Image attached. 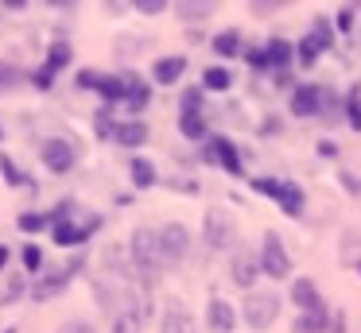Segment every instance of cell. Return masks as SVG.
I'll list each match as a JSON object with an SVG mask.
<instances>
[{"label": "cell", "mask_w": 361, "mask_h": 333, "mask_svg": "<svg viewBox=\"0 0 361 333\" xmlns=\"http://www.w3.org/2000/svg\"><path fill=\"white\" fill-rule=\"evenodd\" d=\"M128 260H133V275L140 283V291H156L159 279H164V252H159V229L148 225H136L133 237H128Z\"/></svg>", "instance_id": "obj_1"}, {"label": "cell", "mask_w": 361, "mask_h": 333, "mask_svg": "<svg viewBox=\"0 0 361 333\" xmlns=\"http://www.w3.org/2000/svg\"><path fill=\"white\" fill-rule=\"evenodd\" d=\"M237 240H241V232H237V221L229 217V209H206L202 213V244L206 252H237Z\"/></svg>", "instance_id": "obj_2"}, {"label": "cell", "mask_w": 361, "mask_h": 333, "mask_svg": "<svg viewBox=\"0 0 361 333\" xmlns=\"http://www.w3.org/2000/svg\"><path fill=\"white\" fill-rule=\"evenodd\" d=\"M280 310H283V299H280V294H272V291H249V294H245V302H241L245 325L257 329V333L272 329V325L280 322Z\"/></svg>", "instance_id": "obj_3"}, {"label": "cell", "mask_w": 361, "mask_h": 333, "mask_svg": "<svg viewBox=\"0 0 361 333\" xmlns=\"http://www.w3.org/2000/svg\"><path fill=\"white\" fill-rule=\"evenodd\" d=\"M198 155H202L206 167H221L229 178H249L245 175V151H237V144L229 136H214L210 132V139L198 147Z\"/></svg>", "instance_id": "obj_4"}, {"label": "cell", "mask_w": 361, "mask_h": 333, "mask_svg": "<svg viewBox=\"0 0 361 333\" xmlns=\"http://www.w3.org/2000/svg\"><path fill=\"white\" fill-rule=\"evenodd\" d=\"M288 113L299 116V120H314V116H322L326 113V85L299 82L295 89L288 93Z\"/></svg>", "instance_id": "obj_5"}, {"label": "cell", "mask_w": 361, "mask_h": 333, "mask_svg": "<svg viewBox=\"0 0 361 333\" xmlns=\"http://www.w3.org/2000/svg\"><path fill=\"white\" fill-rule=\"evenodd\" d=\"M39 163L51 170V175H71L78 167V144L66 136H47L39 144Z\"/></svg>", "instance_id": "obj_6"}, {"label": "cell", "mask_w": 361, "mask_h": 333, "mask_svg": "<svg viewBox=\"0 0 361 333\" xmlns=\"http://www.w3.org/2000/svg\"><path fill=\"white\" fill-rule=\"evenodd\" d=\"M257 260H260V271H264L268 279H276V283L291 279V256H288V248H283V237H280V232H264Z\"/></svg>", "instance_id": "obj_7"}, {"label": "cell", "mask_w": 361, "mask_h": 333, "mask_svg": "<svg viewBox=\"0 0 361 333\" xmlns=\"http://www.w3.org/2000/svg\"><path fill=\"white\" fill-rule=\"evenodd\" d=\"M190 248H195V232H190L183 221L159 225V252H164V263H167V268H175V263L187 260Z\"/></svg>", "instance_id": "obj_8"}, {"label": "cell", "mask_w": 361, "mask_h": 333, "mask_svg": "<svg viewBox=\"0 0 361 333\" xmlns=\"http://www.w3.org/2000/svg\"><path fill=\"white\" fill-rule=\"evenodd\" d=\"M102 225L105 221L97 213H90L86 221H63V225H55V229H51V240H55L59 248H82V252H86V244L97 237V232H102Z\"/></svg>", "instance_id": "obj_9"}, {"label": "cell", "mask_w": 361, "mask_h": 333, "mask_svg": "<svg viewBox=\"0 0 361 333\" xmlns=\"http://www.w3.org/2000/svg\"><path fill=\"white\" fill-rule=\"evenodd\" d=\"M264 275V271H260V260L252 252H245V248H237L233 256H229V283L237 287V291H257V279Z\"/></svg>", "instance_id": "obj_10"}, {"label": "cell", "mask_w": 361, "mask_h": 333, "mask_svg": "<svg viewBox=\"0 0 361 333\" xmlns=\"http://www.w3.org/2000/svg\"><path fill=\"white\" fill-rule=\"evenodd\" d=\"M288 299L295 302V310L299 314H326V299H322V291L314 287V279H307V275H299V279H291V287H288Z\"/></svg>", "instance_id": "obj_11"}, {"label": "cell", "mask_w": 361, "mask_h": 333, "mask_svg": "<svg viewBox=\"0 0 361 333\" xmlns=\"http://www.w3.org/2000/svg\"><path fill=\"white\" fill-rule=\"evenodd\" d=\"M71 283H74V275L66 268H51V271H43V275H35L32 299L35 302H51V299H59V294H63Z\"/></svg>", "instance_id": "obj_12"}, {"label": "cell", "mask_w": 361, "mask_h": 333, "mask_svg": "<svg viewBox=\"0 0 361 333\" xmlns=\"http://www.w3.org/2000/svg\"><path fill=\"white\" fill-rule=\"evenodd\" d=\"M121 77H125V89H128V93H125V108H128V120H136V116H140L144 108L152 105V85L144 82L140 74H133V70H125V74H121Z\"/></svg>", "instance_id": "obj_13"}, {"label": "cell", "mask_w": 361, "mask_h": 333, "mask_svg": "<svg viewBox=\"0 0 361 333\" xmlns=\"http://www.w3.org/2000/svg\"><path fill=\"white\" fill-rule=\"evenodd\" d=\"M187 54H164V58H156L152 62V82L156 85H179L183 82V74H187Z\"/></svg>", "instance_id": "obj_14"}, {"label": "cell", "mask_w": 361, "mask_h": 333, "mask_svg": "<svg viewBox=\"0 0 361 333\" xmlns=\"http://www.w3.org/2000/svg\"><path fill=\"white\" fill-rule=\"evenodd\" d=\"M206 329L210 333H233L237 329V310L229 306L221 294H214V299L206 302Z\"/></svg>", "instance_id": "obj_15"}, {"label": "cell", "mask_w": 361, "mask_h": 333, "mask_svg": "<svg viewBox=\"0 0 361 333\" xmlns=\"http://www.w3.org/2000/svg\"><path fill=\"white\" fill-rule=\"evenodd\" d=\"M159 333H198V318L183 302H167L159 318Z\"/></svg>", "instance_id": "obj_16"}, {"label": "cell", "mask_w": 361, "mask_h": 333, "mask_svg": "<svg viewBox=\"0 0 361 333\" xmlns=\"http://www.w3.org/2000/svg\"><path fill=\"white\" fill-rule=\"evenodd\" d=\"M276 209H280L283 217H291V221H299L307 209V190L299 182H291V178H283L280 194H276Z\"/></svg>", "instance_id": "obj_17"}, {"label": "cell", "mask_w": 361, "mask_h": 333, "mask_svg": "<svg viewBox=\"0 0 361 333\" xmlns=\"http://www.w3.org/2000/svg\"><path fill=\"white\" fill-rule=\"evenodd\" d=\"M136 299H140V291H128V302L117 310V318L109 322V333H144V322H140V310H136Z\"/></svg>", "instance_id": "obj_18"}, {"label": "cell", "mask_w": 361, "mask_h": 333, "mask_svg": "<svg viewBox=\"0 0 361 333\" xmlns=\"http://www.w3.org/2000/svg\"><path fill=\"white\" fill-rule=\"evenodd\" d=\"M264 54H268L272 74H276V70H291V62H295V43H291V39L272 35V39H264Z\"/></svg>", "instance_id": "obj_19"}, {"label": "cell", "mask_w": 361, "mask_h": 333, "mask_svg": "<svg viewBox=\"0 0 361 333\" xmlns=\"http://www.w3.org/2000/svg\"><path fill=\"white\" fill-rule=\"evenodd\" d=\"M210 51L218 54V58H241L245 54V35L237 27H226V31H218V35L210 39Z\"/></svg>", "instance_id": "obj_20"}, {"label": "cell", "mask_w": 361, "mask_h": 333, "mask_svg": "<svg viewBox=\"0 0 361 333\" xmlns=\"http://www.w3.org/2000/svg\"><path fill=\"white\" fill-rule=\"evenodd\" d=\"M175 124H179V136L190 139V144H206V139H210L206 113H179V116H175Z\"/></svg>", "instance_id": "obj_21"}, {"label": "cell", "mask_w": 361, "mask_h": 333, "mask_svg": "<svg viewBox=\"0 0 361 333\" xmlns=\"http://www.w3.org/2000/svg\"><path fill=\"white\" fill-rule=\"evenodd\" d=\"M113 144L117 147H144L148 144V124L144 120H117V128H113Z\"/></svg>", "instance_id": "obj_22"}, {"label": "cell", "mask_w": 361, "mask_h": 333, "mask_svg": "<svg viewBox=\"0 0 361 333\" xmlns=\"http://www.w3.org/2000/svg\"><path fill=\"white\" fill-rule=\"evenodd\" d=\"M128 175H133L136 190H152V186H159V170H156V163H152L148 155H133V159H128Z\"/></svg>", "instance_id": "obj_23"}, {"label": "cell", "mask_w": 361, "mask_h": 333, "mask_svg": "<svg viewBox=\"0 0 361 333\" xmlns=\"http://www.w3.org/2000/svg\"><path fill=\"white\" fill-rule=\"evenodd\" d=\"M0 178H4V186H8V190H20V186H27V190H32V178H27V170L20 167V163L12 159L8 151H0Z\"/></svg>", "instance_id": "obj_24"}, {"label": "cell", "mask_w": 361, "mask_h": 333, "mask_svg": "<svg viewBox=\"0 0 361 333\" xmlns=\"http://www.w3.org/2000/svg\"><path fill=\"white\" fill-rule=\"evenodd\" d=\"M198 85H202L206 93H229V89H233V70H229V66H206Z\"/></svg>", "instance_id": "obj_25"}, {"label": "cell", "mask_w": 361, "mask_h": 333, "mask_svg": "<svg viewBox=\"0 0 361 333\" xmlns=\"http://www.w3.org/2000/svg\"><path fill=\"white\" fill-rule=\"evenodd\" d=\"M24 294H32L27 275L24 271H8V283H4V291H0V306H12V302H20Z\"/></svg>", "instance_id": "obj_26"}, {"label": "cell", "mask_w": 361, "mask_h": 333, "mask_svg": "<svg viewBox=\"0 0 361 333\" xmlns=\"http://www.w3.org/2000/svg\"><path fill=\"white\" fill-rule=\"evenodd\" d=\"M125 77H121V74H105L102 77V85H97V97H102L105 101V105H125Z\"/></svg>", "instance_id": "obj_27"}, {"label": "cell", "mask_w": 361, "mask_h": 333, "mask_svg": "<svg viewBox=\"0 0 361 333\" xmlns=\"http://www.w3.org/2000/svg\"><path fill=\"white\" fill-rule=\"evenodd\" d=\"M71 58H74V46L66 43V39H55V43L47 46V54H43V66L55 70V74H59V70L71 66Z\"/></svg>", "instance_id": "obj_28"}, {"label": "cell", "mask_w": 361, "mask_h": 333, "mask_svg": "<svg viewBox=\"0 0 361 333\" xmlns=\"http://www.w3.org/2000/svg\"><path fill=\"white\" fill-rule=\"evenodd\" d=\"M175 15H179L183 23H206L214 15V4H206V0H179V4H175Z\"/></svg>", "instance_id": "obj_29"}, {"label": "cell", "mask_w": 361, "mask_h": 333, "mask_svg": "<svg viewBox=\"0 0 361 333\" xmlns=\"http://www.w3.org/2000/svg\"><path fill=\"white\" fill-rule=\"evenodd\" d=\"M322 54H326V51H322V46L314 43V35H311V31H307V35H303V39H299V43H295V62H299V66H303V70H311L314 62L322 58Z\"/></svg>", "instance_id": "obj_30"}, {"label": "cell", "mask_w": 361, "mask_h": 333, "mask_svg": "<svg viewBox=\"0 0 361 333\" xmlns=\"http://www.w3.org/2000/svg\"><path fill=\"white\" fill-rule=\"evenodd\" d=\"M311 35H314V43H319L322 51H334V43H338V27H334V20L319 15V20L311 23Z\"/></svg>", "instance_id": "obj_31"}, {"label": "cell", "mask_w": 361, "mask_h": 333, "mask_svg": "<svg viewBox=\"0 0 361 333\" xmlns=\"http://www.w3.org/2000/svg\"><path fill=\"white\" fill-rule=\"evenodd\" d=\"M326 325H330V310L326 314H295L291 333H326Z\"/></svg>", "instance_id": "obj_32"}, {"label": "cell", "mask_w": 361, "mask_h": 333, "mask_svg": "<svg viewBox=\"0 0 361 333\" xmlns=\"http://www.w3.org/2000/svg\"><path fill=\"white\" fill-rule=\"evenodd\" d=\"M179 113H206V89L202 85H187L179 93Z\"/></svg>", "instance_id": "obj_33"}, {"label": "cell", "mask_w": 361, "mask_h": 333, "mask_svg": "<svg viewBox=\"0 0 361 333\" xmlns=\"http://www.w3.org/2000/svg\"><path fill=\"white\" fill-rule=\"evenodd\" d=\"M20 263H24V275H43V248L39 244H20Z\"/></svg>", "instance_id": "obj_34"}, {"label": "cell", "mask_w": 361, "mask_h": 333, "mask_svg": "<svg viewBox=\"0 0 361 333\" xmlns=\"http://www.w3.org/2000/svg\"><path fill=\"white\" fill-rule=\"evenodd\" d=\"M342 101H345V124L361 136V85H350V93Z\"/></svg>", "instance_id": "obj_35"}, {"label": "cell", "mask_w": 361, "mask_h": 333, "mask_svg": "<svg viewBox=\"0 0 361 333\" xmlns=\"http://www.w3.org/2000/svg\"><path fill=\"white\" fill-rule=\"evenodd\" d=\"M43 217H47V229H55V225H63V221H74V198H59Z\"/></svg>", "instance_id": "obj_36"}, {"label": "cell", "mask_w": 361, "mask_h": 333, "mask_svg": "<svg viewBox=\"0 0 361 333\" xmlns=\"http://www.w3.org/2000/svg\"><path fill=\"white\" fill-rule=\"evenodd\" d=\"M16 229H20V232H27V237H35V232L47 229V217L35 213V209H24V213H16Z\"/></svg>", "instance_id": "obj_37"}, {"label": "cell", "mask_w": 361, "mask_h": 333, "mask_svg": "<svg viewBox=\"0 0 361 333\" xmlns=\"http://www.w3.org/2000/svg\"><path fill=\"white\" fill-rule=\"evenodd\" d=\"M249 186H252V194H260V198H272V201H276V194H280L283 178H276V175H257V178H249Z\"/></svg>", "instance_id": "obj_38"}, {"label": "cell", "mask_w": 361, "mask_h": 333, "mask_svg": "<svg viewBox=\"0 0 361 333\" xmlns=\"http://www.w3.org/2000/svg\"><path fill=\"white\" fill-rule=\"evenodd\" d=\"M245 62H249L257 74H272V66H268V54H264V43H252V46H245V54H241Z\"/></svg>", "instance_id": "obj_39"}, {"label": "cell", "mask_w": 361, "mask_h": 333, "mask_svg": "<svg viewBox=\"0 0 361 333\" xmlns=\"http://www.w3.org/2000/svg\"><path fill=\"white\" fill-rule=\"evenodd\" d=\"M334 27H338V35H350L353 27H357V4H342L334 12Z\"/></svg>", "instance_id": "obj_40"}, {"label": "cell", "mask_w": 361, "mask_h": 333, "mask_svg": "<svg viewBox=\"0 0 361 333\" xmlns=\"http://www.w3.org/2000/svg\"><path fill=\"white\" fill-rule=\"evenodd\" d=\"M113 128H117V120H113V108H109V105L97 108V113H94V132H97V139H113Z\"/></svg>", "instance_id": "obj_41"}, {"label": "cell", "mask_w": 361, "mask_h": 333, "mask_svg": "<svg viewBox=\"0 0 361 333\" xmlns=\"http://www.w3.org/2000/svg\"><path fill=\"white\" fill-rule=\"evenodd\" d=\"M55 70H47V66H39V70H32V74H27V82L35 85V89L39 93H47V89H55Z\"/></svg>", "instance_id": "obj_42"}, {"label": "cell", "mask_w": 361, "mask_h": 333, "mask_svg": "<svg viewBox=\"0 0 361 333\" xmlns=\"http://www.w3.org/2000/svg\"><path fill=\"white\" fill-rule=\"evenodd\" d=\"M102 77H105L102 70H90V66H86V70H78V74H74V85H78V89H94V93H97Z\"/></svg>", "instance_id": "obj_43"}, {"label": "cell", "mask_w": 361, "mask_h": 333, "mask_svg": "<svg viewBox=\"0 0 361 333\" xmlns=\"http://www.w3.org/2000/svg\"><path fill=\"white\" fill-rule=\"evenodd\" d=\"M20 77H24V74H20V70L12 66V62H4V58H0V93H4V89H12V85H20Z\"/></svg>", "instance_id": "obj_44"}, {"label": "cell", "mask_w": 361, "mask_h": 333, "mask_svg": "<svg viewBox=\"0 0 361 333\" xmlns=\"http://www.w3.org/2000/svg\"><path fill=\"white\" fill-rule=\"evenodd\" d=\"M59 333H97V325L86 322V318H66V322L59 325Z\"/></svg>", "instance_id": "obj_45"}, {"label": "cell", "mask_w": 361, "mask_h": 333, "mask_svg": "<svg viewBox=\"0 0 361 333\" xmlns=\"http://www.w3.org/2000/svg\"><path fill=\"white\" fill-rule=\"evenodd\" d=\"M133 8H136L140 15H159V12H167L171 4H167V0H136Z\"/></svg>", "instance_id": "obj_46"}, {"label": "cell", "mask_w": 361, "mask_h": 333, "mask_svg": "<svg viewBox=\"0 0 361 333\" xmlns=\"http://www.w3.org/2000/svg\"><path fill=\"white\" fill-rule=\"evenodd\" d=\"M280 8H283V0H252L249 12L252 15H272V12H280Z\"/></svg>", "instance_id": "obj_47"}, {"label": "cell", "mask_w": 361, "mask_h": 333, "mask_svg": "<svg viewBox=\"0 0 361 333\" xmlns=\"http://www.w3.org/2000/svg\"><path fill=\"white\" fill-rule=\"evenodd\" d=\"M338 182H342V190H345V194H353V198H361V182L350 175V170H338Z\"/></svg>", "instance_id": "obj_48"}, {"label": "cell", "mask_w": 361, "mask_h": 333, "mask_svg": "<svg viewBox=\"0 0 361 333\" xmlns=\"http://www.w3.org/2000/svg\"><path fill=\"white\" fill-rule=\"evenodd\" d=\"M283 132V120H276V116H268V120H260L257 136H280Z\"/></svg>", "instance_id": "obj_49"}, {"label": "cell", "mask_w": 361, "mask_h": 333, "mask_svg": "<svg viewBox=\"0 0 361 333\" xmlns=\"http://www.w3.org/2000/svg\"><path fill=\"white\" fill-rule=\"evenodd\" d=\"M272 82H276V89H295V77H291V70H276L272 74Z\"/></svg>", "instance_id": "obj_50"}, {"label": "cell", "mask_w": 361, "mask_h": 333, "mask_svg": "<svg viewBox=\"0 0 361 333\" xmlns=\"http://www.w3.org/2000/svg\"><path fill=\"white\" fill-rule=\"evenodd\" d=\"M314 151H319V159H338V144H334V139H319Z\"/></svg>", "instance_id": "obj_51"}, {"label": "cell", "mask_w": 361, "mask_h": 333, "mask_svg": "<svg viewBox=\"0 0 361 333\" xmlns=\"http://www.w3.org/2000/svg\"><path fill=\"white\" fill-rule=\"evenodd\" d=\"M63 268H66V271H71V275H82V271H86V252H74V256H71V260H66V263H63Z\"/></svg>", "instance_id": "obj_52"}, {"label": "cell", "mask_w": 361, "mask_h": 333, "mask_svg": "<svg viewBox=\"0 0 361 333\" xmlns=\"http://www.w3.org/2000/svg\"><path fill=\"white\" fill-rule=\"evenodd\" d=\"M326 333H345V314H342V310H330V325H326Z\"/></svg>", "instance_id": "obj_53"}, {"label": "cell", "mask_w": 361, "mask_h": 333, "mask_svg": "<svg viewBox=\"0 0 361 333\" xmlns=\"http://www.w3.org/2000/svg\"><path fill=\"white\" fill-rule=\"evenodd\" d=\"M8 260H12V252H8V244H0V271L8 268Z\"/></svg>", "instance_id": "obj_54"}, {"label": "cell", "mask_w": 361, "mask_h": 333, "mask_svg": "<svg viewBox=\"0 0 361 333\" xmlns=\"http://www.w3.org/2000/svg\"><path fill=\"white\" fill-rule=\"evenodd\" d=\"M353 271H357V275H361V256H357V260H353Z\"/></svg>", "instance_id": "obj_55"}, {"label": "cell", "mask_w": 361, "mask_h": 333, "mask_svg": "<svg viewBox=\"0 0 361 333\" xmlns=\"http://www.w3.org/2000/svg\"><path fill=\"white\" fill-rule=\"evenodd\" d=\"M0 333H20V329H16V325H8V329H0Z\"/></svg>", "instance_id": "obj_56"}, {"label": "cell", "mask_w": 361, "mask_h": 333, "mask_svg": "<svg viewBox=\"0 0 361 333\" xmlns=\"http://www.w3.org/2000/svg\"><path fill=\"white\" fill-rule=\"evenodd\" d=\"M0 144H4V120H0Z\"/></svg>", "instance_id": "obj_57"}]
</instances>
